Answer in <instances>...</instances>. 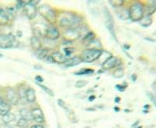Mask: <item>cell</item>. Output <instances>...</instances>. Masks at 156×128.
Wrapping results in <instances>:
<instances>
[{
    "label": "cell",
    "mask_w": 156,
    "mask_h": 128,
    "mask_svg": "<svg viewBox=\"0 0 156 128\" xmlns=\"http://www.w3.org/2000/svg\"><path fill=\"white\" fill-rule=\"evenodd\" d=\"M104 16H105V23H106V27L108 28V31L110 32V34H112V37H114V39L115 41H117L116 36H115V29H114V20L113 18H112V15L110 13V12L108 11V9L107 8H105L104 9Z\"/></svg>",
    "instance_id": "8992f818"
},
{
    "label": "cell",
    "mask_w": 156,
    "mask_h": 128,
    "mask_svg": "<svg viewBox=\"0 0 156 128\" xmlns=\"http://www.w3.org/2000/svg\"><path fill=\"white\" fill-rule=\"evenodd\" d=\"M37 85L39 87H41V89H43V90L44 91V92L47 93L48 94H49L50 96H54L53 91H52V90H51V89H50L49 87H48L47 86H45V85H43V84H40V83H37Z\"/></svg>",
    "instance_id": "484cf974"
},
{
    "label": "cell",
    "mask_w": 156,
    "mask_h": 128,
    "mask_svg": "<svg viewBox=\"0 0 156 128\" xmlns=\"http://www.w3.org/2000/svg\"><path fill=\"white\" fill-rule=\"evenodd\" d=\"M23 11H24L25 15L27 16L28 19H34L37 15V9L36 8L35 5H32L31 3L27 4L23 7Z\"/></svg>",
    "instance_id": "7c38bea8"
},
{
    "label": "cell",
    "mask_w": 156,
    "mask_h": 128,
    "mask_svg": "<svg viewBox=\"0 0 156 128\" xmlns=\"http://www.w3.org/2000/svg\"><path fill=\"white\" fill-rule=\"evenodd\" d=\"M20 99H26V89L23 87H20L17 91Z\"/></svg>",
    "instance_id": "4316f807"
},
{
    "label": "cell",
    "mask_w": 156,
    "mask_h": 128,
    "mask_svg": "<svg viewBox=\"0 0 156 128\" xmlns=\"http://www.w3.org/2000/svg\"><path fill=\"white\" fill-rule=\"evenodd\" d=\"M36 56L40 59L42 60H45L47 59V57L48 56V50L44 49V48H41V49L36 51Z\"/></svg>",
    "instance_id": "ffe728a7"
},
{
    "label": "cell",
    "mask_w": 156,
    "mask_h": 128,
    "mask_svg": "<svg viewBox=\"0 0 156 128\" xmlns=\"http://www.w3.org/2000/svg\"><path fill=\"white\" fill-rule=\"evenodd\" d=\"M30 128H44V126L41 124H34L32 125Z\"/></svg>",
    "instance_id": "d590c367"
},
{
    "label": "cell",
    "mask_w": 156,
    "mask_h": 128,
    "mask_svg": "<svg viewBox=\"0 0 156 128\" xmlns=\"http://www.w3.org/2000/svg\"><path fill=\"white\" fill-rule=\"evenodd\" d=\"M18 42L15 36L12 34H2L0 35V48L7 49V48H15L18 46Z\"/></svg>",
    "instance_id": "5b68a950"
},
{
    "label": "cell",
    "mask_w": 156,
    "mask_h": 128,
    "mask_svg": "<svg viewBox=\"0 0 156 128\" xmlns=\"http://www.w3.org/2000/svg\"><path fill=\"white\" fill-rule=\"evenodd\" d=\"M151 19L149 16H145V17H143L140 20V24L144 27H148L149 25L151 23Z\"/></svg>",
    "instance_id": "83f0119b"
},
{
    "label": "cell",
    "mask_w": 156,
    "mask_h": 128,
    "mask_svg": "<svg viewBox=\"0 0 156 128\" xmlns=\"http://www.w3.org/2000/svg\"><path fill=\"white\" fill-rule=\"evenodd\" d=\"M20 115L21 116V118L27 119V120L30 121V119H31V114L30 112H29L27 108H22L20 110Z\"/></svg>",
    "instance_id": "7402d4cb"
},
{
    "label": "cell",
    "mask_w": 156,
    "mask_h": 128,
    "mask_svg": "<svg viewBox=\"0 0 156 128\" xmlns=\"http://www.w3.org/2000/svg\"><path fill=\"white\" fill-rule=\"evenodd\" d=\"M15 119H16V116L12 112H9L2 116V121L5 124H9V123H12Z\"/></svg>",
    "instance_id": "d6986e66"
},
{
    "label": "cell",
    "mask_w": 156,
    "mask_h": 128,
    "mask_svg": "<svg viewBox=\"0 0 156 128\" xmlns=\"http://www.w3.org/2000/svg\"><path fill=\"white\" fill-rule=\"evenodd\" d=\"M102 50L97 49V48H86L81 52L80 59L82 62H85L90 63L94 61L98 60L101 57L102 54Z\"/></svg>",
    "instance_id": "3957f363"
},
{
    "label": "cell",
    "mask_w": 156,
    "mask_h": 128,
    "mask_svg": "<svg viewBox=\"0 0 156 128\" xmlns=\"http://www.w3.org/2000/svg\"><path fill=\"white\" fill-rule=\"evenodd\" d=\"M113 76L115 78H122V76H124V70H123V69H122V68H117L115 71H114Z\"/></svg>",
    "instance_id": "d4e9b609"
},
{
    "label": "cell",
    "mask_w": 156,
    "mask_h": 128,
    "mask_svg": "<svg viewBox=\"0 0 156 128\" xmlns=\"http://www.w3.org/2000/svg\"><path fill=\"white\" fill-rule=\"evenodd\" d=\"M39 2H40V1H30V3L32 4V5H37V4H38Z\"/></svg>",
    "instance_id": "74e56055"
},
{
    "label": "cell",
    "mask_w": 156,
    "mask_h": 128,
    "mask_svg": "<svg viewBox=\"0 0 156 128\" xmlns=\"http://www.w3.org/2000/svg\"><path fill=\"white\" fill-rule=\"evenodd\" d=\"M121 62L117 57L110 56L108 59L101 64L103 69H111L114 67H117L120 65Z\"/></svg>",
    "instance_id": "30bf717a"
},
{
    "label": "cell",
    "mask_w": 156,
    "mask_h": 128,
    "mask_svg": "<svg viewBox=\"0 0 156 128\" xmlns=\"http://www.w3.org/2000/svg\"><path fill=\"white\" fill-rule=\"evenodd\" d=\"M115 13L117 14V16H119L120 19L122 20H126L127 18H129V10L126 9H122L119 10V9H117V10L115 11Z\"/></svg>",
    "instance_id": "44dd1931"
},
{
    "label": "cell",
    "mask_w": 156,
    "mask_h": 128,
    "mask_svg": "<svg viewBox=\"0 0 156 128\" xmlns=\"http://www.w3.org/2000/svg\"><path fill=\"white\" fill-rule=\"evenodd\" d=\"M114 109H115V110H119V108H118V107H117V108H116V107H115V108H114Z\"/></svg>",
    "instance_id": "60d3db41"
},
{
    "label": "cell",
    "mask_w": 156,
    "mask_h": 128,
    "mask_svg": "<svg viewBox=\"0 0 156 128\" xmlns=\"http://www.w3.org/2000/svg\"><path fill=\"white\" fill-rule=\"evenodd\" d=\"M151 2V4L148 5V6H147V14H151V13H153L156 9V5H154V3H156V2Z\"/></svg>",
    "instance_id": "f1b7e54d"
},
{
    "label": "cell",
    "mask_w": 156,
    "mask_h": 128,
    "mask_svg": "<svg viewBox=\"0 0 156 128\" xmlns=\"http://www.w3.org/2000/svg\"><path fill=\"white\" fill-rule=\"evenodd\" d=\"M81 17L78 16L73 12H65L58 20V24L61 27L67 29H77L80 27L81 23Z\"/></svg>",
    "instance_id": "6da1fadb"
},
{
    "label": "cell",
    "mask_w": 156,
    "mask_h": 128,
    "mask_svg": "<svg viewBox=\"0 0 156 128\" xmlns=\"http://www.w3.org/2000/svg\"><path fill=\"white\" fill-rule=\"evenodd\" d=\"M94 98H95V96H94V95L90 96V97H89V101H94Z\"/></svg>",
    "instance_id": "f35d334b"
},
{
    "label": "cell",
    "mask_w": 156,
    "mask_h": 128,
    "mask_svg": "<svg viewBox=\"0 0 156 128\" xmlns=\"http://www.w3.org/2000/svg\"><path fill=\"white\" fill-rule=\"evenodd\" d=\"M11 18H12V11H11L9 8L0 6V24H8L10 21Z\"/></svg>",
    "instance_id": "ba28073f"
},
{
    "label": "cell",
    "mask_w": 156,
    "mask_h": 128,
    "mask_svg": "<svg viewBox=\"0 0 156 128\" xmlns=\"http://www.w3.org/2000/svg\"><path fill=\"white\" fill-rule=\"evenodd\" d=\"M58 105H59L60 107H62V108H65V109H67V106H66V102H65V101H64L62 99L58 100Z\"/></svg>",
    "instance_id": "d6a6232c"
},
{
    "label": "cell",
    "mask_w": 156,
    "mask_h": 128,
    "mask_svg": "<svg viewBox=\"0 0 156 128\" xmlns=\"http://www.w3.org/2000/svg\"><path fill=\"white\" fill-rule=\"evenodd\" d=\"M51 57L53 59L54 62H56V63L64 64L67 60V58L59 52H54L51 55Z\"/></svg>",
    "instance_id": "5bb4252c"
},
{
    "label": "cell",
    "mask_w": 156,
    "mask_h": 128,
    "mask_svg": "<svg viewBox=\"0 0 156 128\" xmlns=\"http://www.w3.org/2000/svg\"><path fill=\"white\" fill-rule=\"evenodd\" d=\"M82 61L80 57H73V58L67 59L63 65L65 67H72V66H77Z\"/></svg>",
    "instance_id": "2e32d148"
},
{
    "label": "cell",
    "mask_w": 156,
    "mask_h": 128,
    "mask_svg": "<svg viewBox=\"0 0 156 128\" xmlns=\"http://www.w3.org/2000/svg\"><path fill=\"white\" fill-rule=\"evenodd\" d=\"M10 105L9 102L2 97H0V116H4L10 111Z\"/></svg>",
    "instance_id": "4fadbf2b"
},
{
    "label": "cell",
    "mask_w": 156,
    "mask_h": 128,
    "mask_svg": "<svg viewBox=\"0 0 156 128\" xmlns=\"http://www.w3.org/2000/svg\"><path fill=\"white\" fill-rule=\"evenodd\" d=\"M5 99L9 104L13 105H17L20 100L17 91H16L13 87H8L5 91Z\"/></svg>",
    "instance_id": "52a82bcc"
},
{
    "label": "cell",
    "mask_w": 156,
    "mask_h": 128,
    "mask_svg": "<svg viewBox=\"0 0 156 128\" xmlns=\"http://www.w3.org/2000/svg\"><path fill=\"white\" fill-rule=\"evenodd\" d=\"M95 38V34H94V32L89 31L84 37H83V44L85 45L86 47H88L90 43Z\"/></svg>",
    "instance_id": "e0dca14e"
},
{
    "label": "cell",
    "mask_w": 156,
    "mask_h": 128,
    "mask_svg": "<svg viewBox=\"0 0 156 128\" xmlns=\"http://www.w3.org/2000/svg\"><path fill=\"white\" fill-rule=\"evenodd\" d=\"M18 127L20 128H27L29 125V120L23 119V118H20L16 123Z\"/></svg>",
    "instance_id": "603a6c76"
},
{
    "label": "cell",
    "mask_w": 156,
    "mask_h": 128,
    "mask_svg": "<svg viewBox=\"0 0 156 128\" xmlns=\"http://www.w3.org/2000/svg\"><path fill=\"white\" fill-rule=\"evenodd\" d=\"M31 118L37 123H42L44 122V115L41 108H33L30 111Z\"/></svg>",
    "instance_id": "8fae6325"
},
{
    "label": "cell",
    "mask_w": 156,
    "mask_h": 128,
    "mask_svg": "<svg viewBox=\"0 0 156 128\" xmlns=\"http://www.w3.org/2000/svg\"><path fill=\"white\" fill-rule=\"evenodd\" d=\"M0 128H12V127L9 126V124H5V123H3V124H2L1 126H0Z\"/></svg>",
    "instance_id": "8d00e7d4"
},
{
    "label": "cell",
    "mask_w": 156,
    "mask_h": 128,
    "mask_svg": "<svg viewBox=\"0 0 156 128\" xmlns=\"http://www.w3.org/2000/svg\"><path fill=\"white\" fill-rule=\"evenodd\" d=\"M94 73V70L90 69H81L80 71L77 72V73H75L76 75H87L90 74V73Z\"/></svg>",
    "instance_id": "f546056e"
},
{
    "label": "cell",
    "mask_w": 156,
    "mask_h": 128,
    "mask_svg": "<svg viewBox=\"0 0 156 128\" xmlns=\"http://www.w3.org/2000/svg\"><path fill=\"white\" fill-rule=\"evenodd\" d=\"M30 44H31V47L33 48V49H34L35 51L41 49V42L40 41L38 37H35V36H33L30 39Z\"/></svg>",
    "instance_id": "ac0fdd59"
},
{
    "label": "cell",
    "mask_w": 156,
    "mask_h": 128,
    "mask_svg": "<svg viewBox=\"0 0 156 128\" xmlns=\"http://www.w3.org/2000/svg\"><path fill=\"white\" fill-rule=\"evenodd\" d=\"M37 12L43 16L44 19L47 20L51 25L55 24L57 20L56 13L55 10L47 4H43L37 8Z\"/></svg>",
    "instance_id": "7a4b0ae2"
},
{
    "label": "cell",
    "mask_w": 156,
    "mask_h": 128,
    "mask_svg": "<svg viewBox=\"0 0 156 128\" xmlns=\"http://www.w3.org/2000/svg\"><path fill=\"white\" fill-rule=\"evenodd\" d=\"M44 36L48 39L55 41V40H57L58 37H60V32L54 25H48V26L47 25Z\"/></svg>",
    "instance_id": "9c48e42d"
},
{
    "label": "cell",
    "mask_w": 156,
    "mask_h": 128,
    "mask_svg": "<svg viewBox=\"0 0 156 128\" xmlns=\"http://www.w3.org/2000/svg\"><path fill=\"white\" fill-rule=\"evenodd\" d=\"M64 51H65V53H66V55L65 56H69V55H70L71 54L73 53V52H74V48H66L65 49H64Z\"/></svg>",
    "instance_id": "1f68e13d"
},
{
    "label": "cell",
    "mask_w": 156,
    "mask_h": 128,
    "mask_svg": "<svg viewBox=\"0 0 156 128\" xmlns=\"http://www.w3.org/2000/svg\"><path fill=\"white\" fill-rule=\"evenodd\" d=\"M119 101H120V98H119V97H116V98H115V101L116 103H119Z\"/></svg>",
    "instance_id": "ab89813d"
},
{
    "label": "cell",
    "mask_w": 156,
    "mask_h": 128,
    "mask_svg": "<svg viewBox=\"0 0 156 128\" xmlns=\"http://www.w3.org/2000/svg\"><path fill=\"white\" fill-rule=\"evenodd\" d=\"M35 80H37V83H40V84H41V82L44 81L42 77H41V76H39V75H37V76H35Z\"/></svg>",
    "instance_id": "836d02e7"
},
{
    "label": "cell",
    "mask_w": 156,
    "mask_h": 128,
    "mask_svg": "<svg viewBox=\"0 0 156 128\" xmlns=\"http://www.w3.org/2000/svg\"><path fill=\"white\" fill-rule=\"evenodd\" d=\"M108 3L111 4V5L113 7L119 8L123 5L124 1H122V0H111V1H108Z\"/></svg>",
    "instance_id": "cb8c5ba5"
},
{
    "label": "cell",
    "mask_w": 156,
    "mask_h": 128,
    "mask_svg": "<svg viewBox=\"0 0 156 128\" xmlns=\"http://www.w3.org/2000/svg\"><path fill=\"white\" fill-rule=\"evenodd\" d=\"M144 5L140 2H136L132 4L129 8V16L133 21H139L144 17Z\"/></svg>",
    "instance_id": "277c9868"
},
{
    "label": "cell",
    "mask_w": 156,
    "mask_h": 128,
    "mask_svg": "<svg viewBox=\"0 0 156 128\" xmlns=\"http://www.w3.org/2000/svg\"><path fill=\"white\" fill-rule=\"evenodd\" d=\"M115 87H116L119 91H123L125 90V88H126V86H124V87H122V85H119V84H117L116 86H115Z\"/></svg>",
    "instance_id": "e575fe53"
},
{
    "label": "cell",
    "mask_w": 156,
    "mask_h": 128,
    "mask_svg": "<svg viewBox=\"0 0 156 128\" xmlns=\"http://www.w3.org/2000/svg\"><path fill=\"white\" fill-rule=\"evenodd\" d=\"M87 84V81L86 80H77V81L75 83V87H77V88H80V87H83Z\"/></svg>",
    "instance_id": "4dcf8cb0"
},
{
    "label": "cell",
    "mask_w": 156,
    "mask_h": 128,
    "mask_svg": "<svg viewBox=\"0 0 156 128\" xmlns=\"http://www.w3.org/2000/svg\"><path fill=\"white\" fill-rule=\"evenodd\" d=\"M26 100L30 103H33L36 100V94L34 89L31 87H29L26 89Z\"/></svg>",
    "instance_id": "9a60e30c"
}]
</instances>
